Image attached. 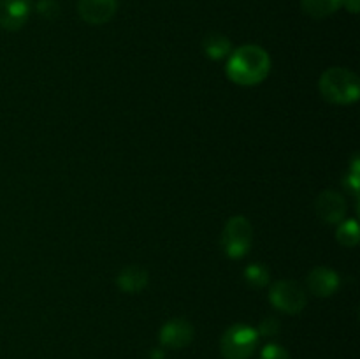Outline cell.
Segmentation results:
<instances>
[{
	"label": "cell",
	"instance_id": "8fae6325",
	"mask_svg": "<svg viewBox=\"0 0 360 359\" xmlns=\"http://www.w3.org/2000/svg\"><path fill=\"white\" fill-rule=\"evenodd\" d=\"M150 282L146 271L139 266H127L122 273L116 278V284L122 289L123 292H129V294H136L141 292Z\"/></svg>",
	"mask_w": 360,
	"mask_h": 359
},
{
	"label": "cell",
	"instance_id": "9a60e30c",
	"mask_svg": "<svg viewBox=\"0 0 360 359\" xmlns=\"http://www.w3.org/2000/svg\"><path fill=\"white\" fill-rule=\"evenodd\" d=\"M338 241L343 246H355L360 239L357 220H343L336 231Z\"/></svg>",
	"mask_w": 360,
	"mask_h": 359
},
{
	"label": "cell",
	"instance_id": "30bf717a",
	"mask_svg": "<svg viewBox=\"0 0 360 359\" xmlns=\"http://www.w3.org/2000/svg\"><path fill=\"white\" fill-rule=\"evenodd\" d=\"M306 284H308L309 292H313L319 298H327L340 289V275L329 267L320 266L309 271Z\"/></svg>",
	"mask_w": 360,
	"mask_h": 359
},
{
	"label": "cell",
	"instance_id": "52a82bcc",
	"mask_svg": "<svg viewBox=\"0 0 360 359\" xmlns=\"http://www.w3.org/2000/svg\"><path fill=\"white\" fill-rule=\"evenodd\" d=\"M32 11V0H0V27L20 30L27 23Z\"/></svg>",
	"mask_w": 360,
	"mask_h": 359
},
{
	"label": "cell",
	"instance_id": "6da1fadb",
	"mask_svg": "<svg viewBox=\"0 0 360 359\" xmlns=\"http://www.w3.org/2000/svg\"><path fill=\"white\" fill-rule=\"evenodd\" d=\"M271 69V58L260 46L246 44L236 49L227 63V76L243 87L262 83Z\"/></svg>",
	"mask_w": 360,
	"mask_h": 359
},
{
	"label": "cell",
	"instance_id": "9c48e42d",
	"mask_svg": "<svg viewBox=\"0 0 360 359\" xmlns=\"http://www.w3.org/2000/svg\"><path fill=\"white\" fill-rule=\"evenodd\" d=\"M193 340V326L186 319H172L160 329V344L167 348H183Z\"/></svg>",
	"mask_w": 360,
	"mask_h": 359
},
{
	"label": "cell",
	"instance_id": "7c38bea8",
	"mask_svg": "<svg viewBox=\"0 0 360 359\" xmlns=\"http://www.w3.org/2000/svg\"><path fill=\"white\" fill-rule=\"evenodd\" d=\"M231 41L225 37L224 34H218V32H211L204 37L202 41V49L204 55L210 56L211 60H221L231 53Z\"/></svg>",
	"mask_w": 360,
	"mask_h": 359
},
{
	"label": "cell",
	"instance_id": "e0dca14e",
	"mask_svg": "<svg viewBox=\"0 0 360 359\" xmlns=\"http://www.w3.org/2000/svg\"><path fill=\"white\" fill-rule=\"evenodd\" d=\"M260 359H290V355H288V352L281 345L269 344L260 352Z\"/></svg>",
	"mask_w": 360,
	"mask_h": 359
},
{
	"label": "cell",
	"instance_id": "3957f363",
	"mask_svg": "<svg viewBox=\"0 0 360 359\" xmlns=\"http://www.w3.org/2000/svg\"><path fill=\"white\" fill-rule=\"evenodd\" d=\"M259 344V333L246 324H234L224 333L220 351L225 359H248Z\"/></svg>",
	"mask_w": 360,
	"mask_h": 359
},
{
	"label": "cell",
	"instance_id": "d6986e66",
	"mask_svg": "<svg viewBox=\"0 0 360 359\" xmlns=\"http://www.w3.org/2000/svg\"><path fill=\"white\" fill-rule=\"evenodd\" d=\"M343 4L350 13H359V0H343Z\"/></svg>",
	"mask_w": 360,
	"mask_h": 359
},
{
	"label": "cell",
	"instance_id": "ffe728a7",
	"mask_svg": "<svg viewBox=\"0 0 360 359\" xmlns=\"http://www.w3.org/2000/svg\"><path fill=\"white\" fill-rule=\"evenodd\" d=\"M150 359H165V352L162 348H153L150 352Z\"/></svg>",
	"mask_w": 360,
	"mask_h": 359
},
{
	"label": "cell",
	"instance_id": "5bb4252c",
	"mask_svg": "<svg viewBox=\"0 0 360 359\" xmlns=\"http://www.w3.org/2000/svg\"><path fill=\"white\" fill-rule=\"evenodd\" d=\"M269 270H267L264 264H250L248 267H245V280L246 284L252 285L253 289H262L269 284Z\"/></svg>",
	"mask_w": 360,
	"mask_h": 359
},
{
	"label": "cell",
	"instance_id": "4fadbf2b",
	"mask_svg": "<svg viewBox=\"0 0 360 359\" xmlns=\"http://www.w3.org/2000/svg\"><path fill=\"white\" fill-rule=\"evenodd\" d=\"M343 6V0H301V7L308 16L327 18Z\"/></svg>",
	"mask_w": 360,
	"mask_h": 359
},
{
	"label": "cell",
	"instance_id": "277c9868",
	"mask_svg": "<svg viewBox=\"0 0 360 359\" xmlns=\"http://www.w3.org/2000/svg\"><path fill=\"white\" fill-rule=\"evenodd\" d=\"M253 231L248 218L236 215L229 218L221 232V246L231 259H241L252 248Z\"/></svg>",
	"mask_w": 360,
	"mask_h": 359
},
{
	"label": "cell",
	"instance_id": "ac0fdd59",
	"mask_svg": "<svg viewBox=\"0 0 360 359\" xmlns=\"http://www.w3.org/2000/svg\"><path fill=\"white\" fill-rule=\"evenodd\" d=\"M259 336L262 334V336H276L278 333H280V322H278L274 317H267V319H264L262 322H260L259 326Z\"/></svg>",
	"mask_w": 360,
	"mask_h": 359
},
{
	"label": "cell",
	"instance_id": "ba28073f",
	"mask_svg": "<svg viewBox=\"0 0 360 359\" xmlns=\"http://www.w3.org/2000/svg\"><path fill=\"white\" fill-rule=\"evenodd\" d=\"M118 0H77L81 20L90 25H104L115 16Z\"/></svg>",
	"mask_w": 360,
	"mask_h": 359
},
{
	"label": "cell",
	"instance_id": "8992f818",
	"mask_svg": "<svg viewBox=\"0 0 360 359\" xmlns=\"http://www.w3.org/2000/svg\"><path fill=\"white\" fill-rule=\"evenodd\" d=\"M315 206L316 215L326 224H340V222H343L345 215H347V201L341 194L334 192V190H323L316 197Z\"/></svg>",
	"mask_w": 360,
	"mask_h": 359
},
{
	"label": "cell",
	"instance_id": "5b68a950",
	"mask_svg": "<svg viewBox=\"0 0 360 359\" xmlns=\"http://www.w3.org/2000/svg\"><path fill=\"white\" fill-rule=\"evenodd\" d=\"M271 305L283 313H299L308 303L301 284L294 280H278L269 292Z\"/></svg>",
	"mask_w": 360,
	"mask_h": 359
},
{
	"label": "cell",
	"instance_id": "7a4b0ae2",
	"mask_svg": "<svg viewBox=\"0 0 360 359\" xmlns=\"http://www.w3.org/2000/svg\"><path fill=\"white\" fill-rule=\"evenodd\" d=\"M320 94L333 104H352L359 99V77L343 67H333L322 74L319 81Z\"/></svg>",
	"mask_w": 360,
	"mask_h": 359
},
{
	"label": "cell",
	"instance_id": "2e32d148",
	"mask_svg": "<svg viewBox=\"0 0 360 359\" xmlns=\"http://www.w3.org/2000/svg\"><path fill=\"white\" fill-rule=\"evenodd\" d=\"M37 13L46 20H56L60 14V6L56 0H39Z\"/></svg>",
	"mask_w": 360,
	"mask_h": 359
}]
</instances>
